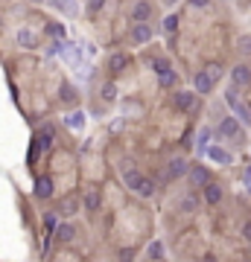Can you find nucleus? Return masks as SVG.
<instances>
[{
  "label": "nucleus",
  "instance_id": "obj_1",
  "mask_svg": "<svg viewBox=\"0 0 251 262\" xmlns=\"http://www.w3.org/2000/svg\"><path fill=\"white\" fill-rule=\"evenodd\" d=\"M225 102H228L231 108H234V114H237V119H242L245 125H251V108L245 105L242 99H239V94H237V88H234V84H231V88L225 91Z\"/></svg>",
  "mask_w": 251,
  "mask_h": 262
},
{
  "label": "nucleus",
  "instance_id": "obj_2",
  "mask_svg": "<svg viewBox=\"0 0 251 262\" xmlns=\"http://www.w3.org/2000/svg\"><path fill=\"white\" fill-rule=\"evenodd\" d=\"M196 105H199V94H196V91H175V94H172V108L181 111V114L196 111Z\"/></svg>",
  "mask_w": 251,
  "mask_h": 262
},
{
  "label": "nucleus",
  "instance_id": "obj_3",
  "mask_svg": "<svg viewBox=\"0 0 251 262\" xmlns=\"http://www.w3.org/2000/svg\"><path fill=\"white\" fill-rule=\"evenodd\" d=\"M152 15H155V9H152V3H149V0H134L129 18H132V24H149V21H152Z\"/></svg>",
  "mask_w": 251,
  "mask_h": 262
},
{
  "label": "nucleus",
  "instance_id": "obj_4",
  "mask_svg": "<svg viewBox=\"0 0 251 262\" xmlns=\"http://www.w3.org/2000/svg\"><path fill=\"white\" fill-rule=\"evenodd\" d=\"M213 88H216V82H213V76L207 70H196L193 73V91L199 96H210L213 94Z\"/></svg>",
  "mask_w": 251,
  "mask_h": 262
},
{
  "label": "nucleus",
  "instance_id": "obj_5",
  "mask_svg": "<svg viewBox=\"0 0 251 262\" xmlns=\"http://www.w3.org/2000/svg\"><path fill=\"white\" fill-rule=\"evenodd\" d=\"M231 84H234V88H248L251 84V67L248 64H245V61H239V64H234V67H231Z\"/></svg>",
  "mask_w": 251,
  "mask_h": 262
},
{
  "label": "nucleus",
  "instance_id": "obj_6",
  "mask_svg": "<svg viewBox=\"0 0 251 262\" xmlns=\"http://www.w3.org/2000/svg\"><path fill=\"white\" fill-rule=\"evenodd\" d=\"M123 184H126V187H129L132 192H137V187L144 184V175L134 169L132 160H126V163H123Z\"/></svg>",
  "mask_w": 251,
  "mask_h": 262
},
{
  "label": "nucleus",
  "instance_id": "obj_7",
  "mask_svg": "<svg viewBox=\"0 0 251 262\" xmlns=\"http://www.w3.org/2000/svg\"><path fill=\"white\" fill-rule=\"evenodd\" d=\"M155 38V26L152 24H132V41L134 44H149Z\"/></svg>",
  "mask_w": 251,
  "mask_h": 262
},
{
  "label": "nucleus",
  "instance_id": "obj_8",
  "mask_svg": "<svg viewBox=\"0 0 251 262\" xmlns=\"http://www.w3.org/2000/svg\"><path fill=\"white\" fill-rule=\"evenodd\" d=\"M187 178H190V184L193 187H207V184H210V172H207V169L202 166V163H193L190 166V172H187Z\"/></svg>",
  "mask_w": 251,
  "mask_h": 262
},
{
  "label": "nucleus",
  "instance_id": "obj_9",
  "mask_svg": "<svg viewBox=\"0 0 251 262\" xmlns=\"http://www.w3.org/2000/svg\"><path fill=\"white\" fill-rule=\"evenodd\" d=\"M216 134H219V137H239V119L237 117H222L219 125H216Z\"/></svg>",
  "mask_w": 251,
  "mask_h": 262
},
{
  "label": "nucleus",
  "instance_id": "obj_10",
  "mask_svg": "<svg viewBox=\"0 0 251 262\" xmlns=\"http://www.w3.org/2000/svg\"><path fill=\"white\" fill-rule=\"evenodd\" d=\"M190 172V163L184 160V157H172L167 163V178L169 181H175V178H181V175H187Z\"/></svg>",
  "mask_w": 251,
  "mask_h": 262
},
{
  "label": "nucleus",
  "instance_id": "obj_11",
  "mask_svg": "<svg viewBox=\"0 0 251 262\" xmlns=\"http://www.w3.org/2000/svg\"><path fill=\"white\" fill-rule=\"evenodd\" d=\"M129 64H132V59H129V53H114V56L108 59V70H111L114 76H117V73H123L126 67H129Z\"/></svg>",
  "mask_w": 251,
  "mask_h": 262
},
{
  "label": "nucleus",
  "instance_id": "obj_12",
  "mask_svg": "<svg viewBox=\"0 0 251 262\" xmlns=\"http://www.w3.org/2000/svg\"><path fill=\"white\" fill-rule=\"evenodd\" d=\"M222 198H225V192H222V187L210 181V184L204 187V201L210 204V207H219V201H222Z\"/></svg>",
  "mask_w": 251,
  "mask_h": 262
},
{
  "label": "nucleus",
  "instance_id": "obj_13",
  "mask_svg": "<svg viewBox=\"0 0 251 262\" xmlns=\"http://www.w3.org/2000/svg\"><path fill=\"white\" fill-rule=\"evenodd\" d=\"M79 213V195H67V198H61L59 201V215H76Z\"/></svg>",
  "mask_w": 251,
  "mask_h": 262
},
{
  "label": "nucleus",
  "instance_id": "obj_14",
  "mask_svg": "<svg viewBox=\"0 0 251 262\" xmlns=\"http://www.w3.org/2000/svg\"><path fill=\"white\" fill-rule=\"evenodd\" d=\"M50 6H53L56 12L67 15V18H73V15L79 12V3H76V0H50Z\"/></svg>",
  "mask_w": 251,
  "mask_h": 262
},
{
  "label": "nucleus",
  "instance_id": "obj_15",
  "mask_svg": "<svg viewBox=\"0 0 251 262\" xmlns=\"http://www.w3.org/2000/svg\"><path fill=\"white\" fill-rule=\"evenodd\" d=\"M207 157L216 160V163H222V166H231V163H234V155L225 152V149H219V146H210V149H207Z\"/></svg>",
  "mask_w": 251,
  "mask_h": 262
},
{
  "label": "nucleus",
  "instance_id": "obj_16",
  "mask_svg": "<svg viewBox=\"0 0 251 262\" xmlns=\"http://www.w3.org/2000/svg\"><path fill=\"white\" fill-rule=\"evenodd\" d=\"M82 207L88 210V213H96L99 207H102V195L96 190H91V192H85V198H82Z\"/></svg>",
  "mask_w": 251,
  "mask_h": 262
},
{
  "label": "nucleus",
  "instance_id": "obj_17",
  "mask_svg": "<svg viewBox=\"0 0 251 262\" xmlns=\"http://www.w3.org/2000/svg\"><path fill=\"white\" fill-rule=\"evenodd\" d=\"M59 99L64 102V105H73V102L79 99V94H76V88H73L70 82H61L59 84Z\"/></svg>",
  "mask_w": 251,
  "mask_h": 262
},
{
  "label": "nucleus",
  "instance_id": "obj_18",
  "mask_svg": "<svg viewBox=\"0 0 251 262\" xmlns=\"http://www.w3.org/2000/svg\"><path fill=\"white\" fill-rule=\"evenodd\" d=\"M18 44H21L24 50H32L38 44V35L32 32V29H26L24 26V29H18Z\"/></svg>",
  "mask_w": 251,
  "mask_h": 262
},
{
  "label": "nucleus",
  "instance_id": "obj_19",
  "mask_svg": "<svg viewBox=\"0 0 251 262\" xmlns=\"http://www.w3.org/2000/svg\"><path fill=\"white\" fill-rule=\"evenodd\" d=\"M53 236H56V242H73L76 227H73V225H59L56 230H53Z\"/></svg>",
  "mask_w": 251,
  "mask_h": 262
},
{
  "label": "nucleus",
  "instance_id": "obj_20",
  "mask_svg": "<svg viewBox=\"0 0 251 262\" xmlns=\"http://www.w3.org/2000/svg\"><path fill=\"white\" fill-rule=\"evenodd\" d=\"M64 125H67V128H73V131H82L85 128V114H82V111H73V114H67V117H64Z\"/></svg>",
  "mask_w": 251,
  "mask_h": 262
},
{
  "label": "nucleus",
  "instance_id": "obj_21",
  "mask_svg": "<svg viewBox=\"0 0 251 262\" xmlns=\"http://www.w3.org/2000/svg\"><path fill=\"white\" fill-rule=\"evenodd\" d=\"M35 195H38V198H50V195H53V181H50V178H38L35 181Z\"/></svg>",
  "mask_w": 251,
  "mask_h": 262
},
{
  "label": "nucleus",
  "instance_id": "obj_22",
  "mask_svg": "<svg viewBox=\"0 0 251 262\" xmlns=\"http://www.w3.org/2000/svg\"><path fill=\"white\" fill-rule=\"evenodd\" d=\"M178 210L181 213H196V210H199V195H184L181 204H178Z\"/></svg>",
  "mask_w": 251,
  "mask_h": 262
},
{
  "label": "nucleus",
  "instance_id": "obj_23",
  "mask_svg": "<svg viewBox=\"0 0 251 262\" xmlns=\"http://www.w3.org/2000/svg\"><path fill=\"white\" fill-rule=\"evenodd\" d=\"M161 29H164L167 35H175V32H178V15H167V18L161 21Z\"/></svg>",
  "mask_w": 251,
  "mask_h": 262
},
{
  "label": "nucleus",
  "instance_id": "obj_24",
  "mask_svg": "<svg viewBox=\"0 0 251 262\" xmlns=\"http://www.w3.org/2000/svg\"><path fill=\"white\" fill-rule=\"evenodd\" d=\"M137 195H140V198H152V195H155V184L149 178H144V184L137 187Z\"/></svg>",
  "mask_w": 251,
  "mask_h": 262
},
{
  "label": "nucleus",
  "instance_id": "obj_25",
  "mask_svg": "<svg viewBox=\"0 0 251 262\" xmlns=\"http://www.w3.org/2000/svg\"><path fill=\"white\" fill-rule=\"evenodd\" d=\"M149 259H155V262H161L164 259V245H161V242H149Z\"/></svg>",
  "mask_w": 251,
  "mask_h": 262
},
{
  "label": "nucleus",
  "instance_id": "obj_26",
  "mask_svg": "<svg viewBox=\"0 0 251 262\" xmlns=\"http://www.w3.org/2000/svg\"><path fill=\"white\" fill-rule=\"evenodd\" d=\"M237 50L242 53V56H245V59H251V35H239Z\"/></svg>",
  "mask_w": 251,
  "mask_h": 262
},
{
  "label": "nucleus",
  "instance_id": "obj_27",
  "mask_svg": "<svg viewBox=\"0 0 251 262\" xmlns=\"http://www.w3.org/2000/svg\"><path fill=\"white\" fill-rule=\"evenodd\" d=\"M102 99H105V102H114V99H117V88H114V82L102 84Z\"/></svg>",
  "mask_w": 251,
  "mask_h": 262
},
{
  "label": "nucleus",
  "instance_id": "obj_28",
  "mask_svg": "<svg viewBox=\"0 0 251 262\" xmlns=\"http://www.w3.org/2000/svg\"><path fill=\"white\" fill-rule=\"evenodd\" d=\"M158 79H161V88H172V84L178 82V73L169 70V73H164V76H158Z\"/></svg>",
  "mask_w": 251,
  "mask_h": 262
},
{
  "label": "nucleus",
  "instance_id": "obj_29",
  "mask_svg": "<svg viewBox=\"0 0 251 262\" xmlns=\"http://www.w3.org/2000/svg\"><path fill=\"white\" fill-rule=\"evenodd\" d=\"M172 70V64H169L167 59H155V73L158 76H164V73H169Z\"/></svg>",
  "mask_w": 251,
  "mask_h": 262
},
{
  "label": "nucleus",
  "instance_id": "obj_30",
  "mask_svg": "<svg viewBox=\"0 0 251 262\" xmlns=\"http://www.w3.org/2000/svg\"><path fill=\"white\" fill-rule=\"evenodd\" d=\"M207 140H210V128H202L199 131V149L202 152H207Z\"/></svg>",
  "mask_w": 251,
  "mask_h": 262
},
{
  "label": "nucleus",
  "instance_id": "obj_31",
  "mask_svg": "<svg viewBox=\"0 0 251 262\" xmlns=\"http://www.w3.org/2000/svg\"><path fill=\"white\" fill-rule=\"evenodd\" d=\"M102 6H105V0H88V12L91 15H99L102 12Z\"/></svg>",
  "mask_w": 251,
  "mask_h": 262
},
{
  "label": "nucleus",
  "instance_id": "obj_32",
  "mask_svg": "<svg viewBox=\"0 0 251 262\" xmlns=\"http://www.w3.org/2000/svg\"><path fill=\"white\" fill-rule=\"evenodd\" d=\"M117 259H120V262H134V248H123V250L117 253Z\"/></svg>",
  "mask_w": 251,
  "mask_h": 262
},
{
  "label": "nucleus",
  "instance_id": "obj_33",
  "mask_svg": "<svg viewBox=\"0 0 251 262\" xmlns=\"http://www.w3.org/2000/svg\"><path fill=\"white\" fill-rule=\"evenodd\" d=\"M44 227H47L50 233H53V230L59 227V219H56V215H53V213H47V215H44Z\"/></svg>",
  "mask_w": 251,
  "mask_h": 262
},
{
  "label": "nucleus",
  "instance_id": "obj_34",
  "mask_svg": "<svg viewBox=\"0 0 251 262\" xmlns=\"http://www.w3.org/2000/svg\"><path fill=\"white\" fill-rule=\"evenodd\" d=\"M204 70H207L210 76H213V82H219V76H222V64H207Z\"/></svg>",
  "mask_w": 251,
  "mask_h": 262
},
{
  "label": "nucleus",
  "instance_id": "obj_35",
  "mask_svg": "<svg viewBox=\"0 0 251 262\" xmlns=\"http://www.w3.org/2000/svg\"><path fill=\"white\" fill-rule=\"evenodd\" d=\"M47 32H50V35H59V38H61V35H64V26H59V24H50V26H47Z\"/></svg>",
  "mask_w": 251,
  "mask_h": 262
},
{
  "label": "nucleus",
  "instance_id": "obj_36",
  "mask_svg": "<svg viewBox=\"0 0 251 262\" xmlns=\"http://www.w3.org/2000/svg\"><path fill=\"white\" fill-rule=\"evenodd\" d=\"M187 3H190L193 9H207L210 6V0H187Z\"/></svg>",
  "mask_w": 251,
  "mask_h": 262
},
{
  "label": "nucleus",
  "instance_id": "obj_37",
  "mask_svg": "<svg viewBox=\"0 0 251 262\" xmlns=\"http://www.w3.org/2000/svg\"><path fill=\"white\" fill-rule=\"evenodd\" d=\"M242 236H245V239L251 242V222H245V227H242Z\"/></svg>",
  "mask_w": 251,
  "mask_h": 262
},
{
  "label": "nucleus",
  "instance_id": "obj_38",
  "mask_svg": "<svg viewBox=\"0 0 251 262\" xmlns=\"http://www.w3.org/2000/svg\"><path fill=\"white\" fill-rule=\"evenodd\" d=\"M245 187L251 190V169H245Z\"/></svg>",
  "mask_w": 251,
  "mask_h": 262
},
{
  "label": "nucleus",
  "instance_id": "obj_39",
  "mask_svg": "<svg viewBox=\"0 0 251 262\" xmlns=\"http://www.w3.org/2000/svg\"><path fill=\"white\" fill-rule=\"evenodd\" d=\"M161 3H164V6H175V3H178V0H161Z\"/></svg>",
  "mask_w": 251,
  "mask_h": 262
},
{
  "label": "nucleus",
  "instance_id": "obj_40",
  "mask_svg": "<svg viewBox=\"0 0 251 262\" xmlns=\"http://www.w3.org/2000/svg\"><path fill=\"white\" fill-rule=\"evenodd\" d=\"M245 262H251V259H245Z\"/></svg>",
  "mask_w": 251,
  "mask_h": 262
}]
</instances>
